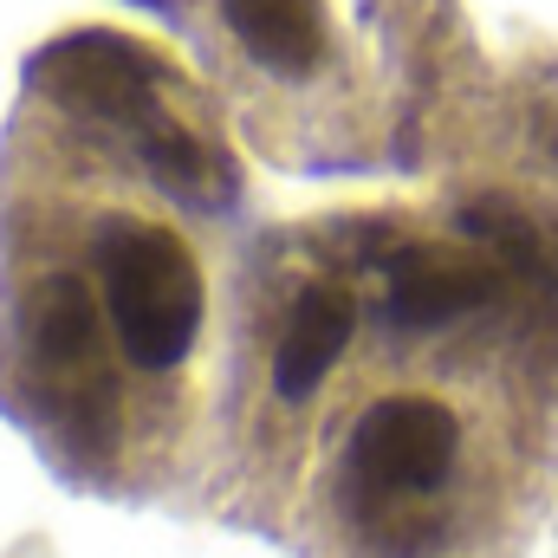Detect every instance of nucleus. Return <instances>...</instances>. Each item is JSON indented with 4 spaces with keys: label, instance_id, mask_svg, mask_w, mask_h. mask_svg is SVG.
Returning a JSON list of instances; mask_svg holds the SVG:
<instances>
[{
    "label": "nucleus",
    "instance_id": "nucleus-4",
    "mask_svg": "<svg viewBox=\"0 0 558 558\" xmlns=\"http://www.w3.org/2000/svg\"><path fill=\"white\" fill-rule=\"evenodd\" d=\"M357 331V292L351 279L312 274L286 292V312L274 325V351H267V384L279 403H312L318 384L338 371V357L351 351Z\"/></svg>",
    "mask_w": 558,
    "mask_h": 558
},
{
    "label": "nucleus",
    "instance_id": "nucleus-2",
    "mask_svg": "<svg viewBox=\"0 0 558 558\" xmlns=\"http://www.w3.org/2000/svg\"><path fill=\"white\" fill-rule=\"evenodd\" d=\"M461 448H468V428L454 416V403H441L428 390L371 397L338 448L331 487H338L344 520L364 533H390V526L416 520L422 507H435L454 487Z\"/></svg>",
    "mask_w": 558,
    "mask_h": 558
},
{
    "label": "nucleus",
    "instance_id": "nucleus-1",
    "mask_svg": "<svg viewBox=\"0 0 558 558\" xmlns=\"http://www.w3.org/2000/svg\"><path fill=\"white\" fill-rule=\"evenodd\" d=\"M85 286L98 292L111 351L137 377H175L208 325V279L182 228L137 215V208H98L85 221Z\"/></svg>",
    "mask_w": 558,
    "mask_h": 558
},
{
    "label": "nucleus",
    "instance_id": "nucleus-3",
    "mask_svg": "<svg viewBox=\"0 0 558 558\" xmlns=\"http://www.w3.org/2000/svg\"><path fill=\"white\" fill-rule=\"evenodd\" d=\"M162 7L208 59L241 92H331L344 78V33L331 20V0H149Z\"/></svg>",
    "mask_w": 558,
    "mask_h": 558
}]
</instances>
